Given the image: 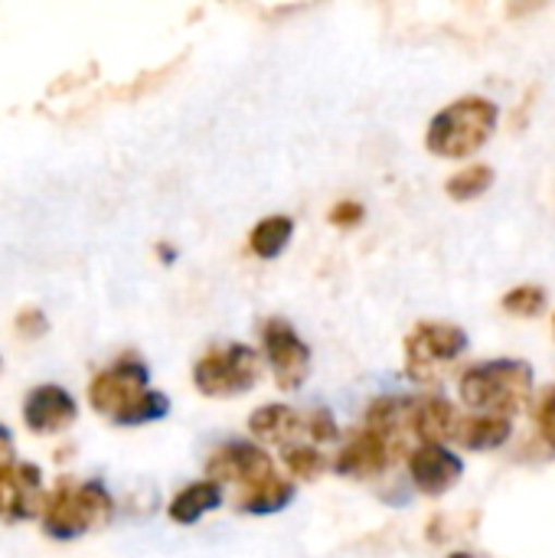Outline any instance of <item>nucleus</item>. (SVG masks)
<instances>
[{
	"label": "nucleus",
	"instance_id": "nucleus-1",
	"mask_svg": "<svg viewBox=\"0 0 555 558\" xmlns=\"http://www.w3.org/2000/svg\"><path fill=\"white\" fill-rule=\"evenodd\" d=\"M147 379H150L147 366L134 356H124L88 383V405L98 415L111 418L114 425L160 422L170 412V399L150 389Z\"/></svg>",
	"mask_w": 555,
	"mask_h": 558
},
{
	"label": "nucleus",
	"instance_id": "nucleus-2",
	"mask_svg": "<svg viewBox=\"0 0 555 558\" xmlns=\"http://www.w3.org/2000/svg\"><path fill=\"white\" fill-rule=\"evenodd\" d=\"M497 121H500V108L491 98L464 95L429 121L425 147L435 157H448V160L471 157L494 137Z\"/></svg>",
	"mask_w": 555,
	"mask_h": 558
},
{
	"label": "nucleus",
	"instance_id": "nucleus-3",
	"mask_svg": "<svg viewBox=\"0 0 555 558\" xmlns=\"http://www.w3.org/2000/svg\"><path fill=\"white\" fill-rule=\"evenodd\" d=\"M461 402L478 415H507L514 418L530 405L533 369L523 360H494L471 366L458 383Z\"/></svg>",
	"mask_w": 555,
	"mask_h": 558
},
{
	"label": "nucleus",
	"instance_id": "nucleus-4",
	"mask_svg": "<svg viewBox=\"0 0 555 558\" xmlns=\"http://www.w3.org/2000/svg\"><path fill=\"white\" fill-rule=\"evenodd\" d=\"M114 517V500L105 490V484L98 481H75V477H62L52 494L46 497L43 507V530L52 539H79L92 530L108 526V520Z\"/></svg>",
	"mask_w": 555,
	"mask_h": 558
},
{
	"label": "nucleus",
	"instance_id": "nucleus-5",
	"mask_svg": "<svg viewBox=\"0 0 555 558\" xmlns=\"http://www.w3.org/2000/svg\"><path fill=\"white\" fill-rule=\"evenodd\" d=\"M262 356L245 343L213 347L193 366V386L209 399H236L258 386Z\"/></svg>",
	"mask_w": 555,
	"mask_h": 558
},
{
	"label": "nucleus",
	"instance_id": "nucleus-6",
	"mask_svg": "<svg viewBox=\"0 0 555 558\" xmlns=\"http://www.w3.org/2000/svg\"><path fill=\"white\" fill-rule=\"evenodd\" d=\"M464 350H468V333L458 324L425 320L406 337V376L419 386H429Z\"/></svg>",
	"mask_w": 555,
	"mask_h": 558
},
{
	"label": "nucleus",
	"instance_id": "nucleus-7",
	"mask_svg": "<svg viewBox=\"0 0 555 558\" xmlns=\"http://www.w3.org/2000/svg\"><path fill=\"white\" fill-rule=\"evenodd\" d=\"M262 347L278 389L281 392L301 389L304 379L311 376V347L298 337V330L288 320L272 317L262 327Z\"/></svg>",
	"mask_w": 555,
	"mask_h": 558
},
{
	"label": "nucleus",
	"instance_id": "nucleus-8",
	"mask_svg": "<svg viewBox=\"0 0 555 558\" xmlns=\"http://www.w3.org/2000/svg\"><path fill=\"white\" fill-rule=\"evenodd\" d=\"M209 481L216 484H239L242 490L275 477V461L265 454V448L252 441H226L209 461H206Z\"/></svg>",
	"mask_w": 555,
	"mask_h": 558
},
{
	"label": "nucleus",
	"instance_id": "nucleus-9",
	"mask_svg": "<svg viewBox=\"0 0 555 558\" xmlns=\"http://www.w3.org/2000/svg\"><path fill=\"white\" fill-rule=\"evenodd\" d=\"M43 474L29 461H13L0 471V523H23L46 507Z\"/></svg>",
	"mask_w": 555,
	"mask_h": 558
},
{
	"label": "nucleus",
	"instance_id": "nucleus-10",
	"mask_svg": "<svg viewBox=\"0 0 555 558\" xmlns=\"http://www.w3.org/2000/svg\"><path fill=\"white\" fill-rule=\"evenodd\" d=\"M409 477L425 497H442L464 477V461L445 445H415L409 451Z\"/></svg>",
	"mask_w": 555,
	"mask_h": 558
},
{
	"label": "nucleus",
	"instance_id": "nucleus-11",
	"mask_svg": "<svg viewBox=\"0 0 555 558\" xmlns=\"http://www.w3.org/2000/svg\"><path fill=\"white\" fill-rule=\"evenodd\" d=\"M396 458H399L396 445H393L386 435H379V432H373V428H366V425H363V428H360V432L343 445V451L337 454L334 471H337L340 477L366 481V477L383 474Z\"/></svg>",
	"mask_w": 555,
	"mask_h": 558
},
{
	"label": "nucleus",
	"instance_id": "nucleus-12",
	"mask_svg": "<svg viewBox=\"0 0 555 558\" xmlns=\"http://www.w3.org/2000/svg\"><path fill=\"white\" fill-rule=\"evenodd\" d=\"M75 415H79L75 399L56 383L29 389V396L23 399V425L33 435H56V432L69 428L75 422Z\"/></svg>",
	"mask_w": 555,
	"mask_h": 558
},
{
	"label": "nucleus",
	"instance_id": "nucleus-13",
	"mask_svg": "<svg viewBox=\"0 0 555 558\" xmlns=\"http://www.w3.org/2000/svg\"><path fill=\"white\" fill-rule=\"evenodd\" d=\"M458 425H461V418L448 399H442V396L412 399V438H419L422 445H442V441L455 438Z\"/></svg>",
	"mask_w": 555,
	"mask_h": 558
},
{
	"label": "nucleus",
	"instance_id": "nucleus-14",
	"mask_svg": "<svg viewBox=\"0 0 555 558\" xmlns=\"http://www.w3.org/2000/svg\"><path fill=\"white\" fill-rule=\"evenodd\" d=\"M249 432L262 441V445H278L288 451V445L304 435V415L291 412L288 405H262L252 412L249 418Z\"/></svg>",
	"mask_w": 555,
	"mask_h": 558
},
{
	"label": "nucleus",
	"instance_id": "nucleus-15",
	"mask_svg": "<svg viewBox=\"0 0 555 558\" xmlns=\"http://www.w3.org/2000/svg\"><path fill=\"white\" fill-rule=\"evenodd\" d=\"M222 507V484L216 481H196V484H186L167 507V517L177 523V526H193L200 523V517H206L209 510Z\"/></svg>",
	"mask_w": 555,
	"mask_h": 558
},
{
	"label": "nucleus",
	"instance_id": "nucleus-16",
	"mask_svg": "<svg viewBox=\"0 0 555 558\" xmlns=\"http://www.w3.org/2000/svg\"><path fill=\"white\" fill-rule=\"evenodd\" d=\"M510 435H514V418H507V415H471V418H461L455 438L471 451H494V448L507 445Z\"/></svg>",
	"mask_w": 555,
	"mask_h": 558
},
{
	"label": "nucleus",
	"instance_id": "nucleus-17",
	"mask_svg": "<svg viewBox=\"0 0 555 558\" xmlns=\"http://www.w3.org/2000/svg\"><path fill=\"white\" fill-rule=\"evenodd\" d=\"M291 500H294V484L275 474V477L239 494V513L272 517V513H281L285 507H291Z\"/></svg>",
	"mask_w": 555,
	"mask_h": 558
},
{
	"label": "nucleus",
	"instance_id": "nucleus-18",
	"mask_svg": "<svg viewBox=\"0 0 555 558\" xmlns=\"http://www.w3.org/2000/svg\"><path fill=\"white\" fill-rule=\"evenodd\" d=\"M291 235H294V222H291L288 216H268V219H262V222L252 229L249 248H252L258 258L272 262V258H278V255L291 245Z\"/></svg>",
	"mask_w": 555,
	"mask_h": 558
},
{
	"label": "nucleus",
	"instance_id": "nucleus-19",
	"mask_svg": "<svg viewBox=\"0 0 555 558\" xmlns=\"http://www.w3.org/2000/svg\"><path fill=\"white\" fill-rule=\"evenodd\" d=\"M491 186H494V170L487 163H471V167L458 170L455 177H448V183H445L448 196L458 203H471V199L484 196Z\"/></svg>",
	"mask_w": 555,
	"mask_h": 558
},
{
	"label": "nucleus",
	"instance_id": "nucleus-20",
	"mask_svg": "<svg viewBox=\"0 0 555 558\" xmlns=\"http://www.w3.org/2000/svg\"><path fill=\"white\" fill-rule=\"evenodd\" d=\"M504 311L514 317H540L546 311V291L540 284H520L504 298Z\"/></svg>",
	"mask_w": 555,
	"mask_h": 558
},
{
	"label": "nucleus",
	"instance_id": "nucleus-21",
	"mask_svg": "<svg viewBox=\"0 0 555 558\" xmlns=\"http://www.w3.org/2000/svg\"><path fill=\"white\" fill-rule=\"evenodd\" d=\"M285 468L291 477L298 481H314L321 471H324V458L317 454V448H307V445H294L285 451Z\"/></svg>",
	"mask_w": 555,
	"mask_h": 558
},
{
	"label": "nucleus",
	"instance_id": "nucleus-22",
	"mask_svg": "<svg viewBox=\"0 0 555 558\" xmlns=\"http://www.w3.org/2000/svg\"><path fill=\"white\" fill-rule=\"evenodd\" d=\"M304 435L314 441V445H334L340 438V428H337V418L330 409H311L304 415Z\"/></svg>",
	"mask_w": 555,
	"mask_h": 558
},
{
	"label": "nucleus",
	"instance_id": "nucleus-23",
	"mask_svg": "<svg viewBox=\"0 0 555 558\" xmlns=\"http://www.w3.org/2000/svg\"><path fill=\"white\" fill-rule=\"evenodd\" d=\"M536 425H540V438L555 451V386L546 389V396L536 409Z\"/></svg>",
	"mask_w": 555,
	"mask_h": 558
},
{
	"label": "nucleus",
	"instance_id": "nucleus-24",
	"mask_svg": "<svg viewBox=\"0 0 555 558\" xmlns=\"http://www.w3.org/2000/svg\"><path fill=\"white\" fill-rule=\"evenodd\" d=\"M363 206L360 203H353V199H347V203H337L334 209H330V222L334 226H343V229H350V226H357V222H363Z\"/></svg>",
	"mask_w": 555,
	"mask_h": 558
},
{
	"label": "nucleus",
	"instance_id": "nucleus-25",
	"mask_svg": "<svg viewBox=\"0 0 555 558\" xmlns=\"http://www.w3.org/2000/svg\"><path fill=\"white\" fill-rule=\"evenodd\" d=\"M46 317H43V311H23L20 317H16V330L23 333V337H39V333H46Z\"/></svg>",
	"mask_w": 555,
	"mask_h": 558
},
{
	"label": "nucleus",
	"instance_id": "nucleus-26",
	"mask_svg": "<svg viewBox=\"0 0 555 558\" xmlns=\"http://www.w3.org/2000/svg\"><path fill=\"white\" fill-rule=\"evenodd\" d=\"M10 464H13V438H10V432L0 425V471L10 468Z\"/></svg>",
	"mask_w": 555,
	"mask_h": 558
},
{
	"label": "nucleus",
	"instance_id": "nucleus-27",
	"mask_svg": "<svg viewBox=\"0 0 555 558\" xmlns=\"http://www.w3.org/2000/svg\"><path fill=\"white\" fill-rule=\"evenodd\" d=\"M157 252H160V255H164V258H167V265H170V262H173V258H177V252H173V248H170V245H157Z\"/></svg>",
	"mask_w": 555,
	"mask_h": 558
},
{
	"label": "nucleus",
	"instance_id": "nucleus-28",
	"mask_svg": "<svg viewBox=\"0 0 555 558\" xmlns=\"http://www.w3.org/2000/svg\"><path fill=\"white\" fill-rule=\"evenodd\" d=\"M448 558H474V556H471V553H451Z\"/></svg>",
	"mask_w": 555,
	"mask_h": 558
},
{
	"label": "nucleus",
	"instance_id": "nucleus-29",
	"mask_svg": "<svg viewBox=\"0 0 555 558\" xmlns=\"http://www.w3.org/2000/svg\"><path fill=\"white\" fill-rule=\"evenodd\" d=\"M0 373H3V360H0Z\"/></svg>",
	"mask_w": 555,
	"mask_h": 558
}]
</instances>
